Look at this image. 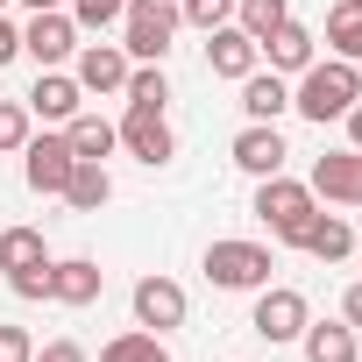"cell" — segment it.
Returning a JSON list of instances; mask_svg holds the SVG:
<instances>
[{"instance_id": "obj_37", "label": "cell", "mask_w": 362, "mask_h": 362, "mask_svg": "<svg viewBox=\"0 0 362 362\" xmlns=\"http://www.w3.org/2000/svg\"><path fill=\"white\" fill-rule=\"evenodd\" d=\"M8 8H15V0H0V15H8Z\"/></svg>"}, {"instance_id": "obj_9", "label": "cell", "mask_w": 362, "mask_h": 362, "mask_svg": "<svg viewBox=\"0 0 362 362\" xmlns=\"http://www.w3.org/2000/svg\"><path fill=\"white\" fill-rule=\"evenodd\" d=\"M313 199H327V206H362V149H327V156H313Z\"/></svg>"}, {"instance_id": "obj_12", "label": "cell", "mask_w": 362, "mask_h": 362, "mask_svg": "<svg viewBox=\"0 0 362 362\" xmlns=\"http://www.w3.org/2000/svg\"><path fill=\"white\" fill-rule=\"evenodd\" d=\"M128 71H135V64H128V50H121V43H78V57H71V78H78L86 93H100V100H107V93H121V86H128Z\"/></svg>"}, {"instance_id": "obj_2", "label": "cell", "mask_w": 362, "mask_h": 362, "mask_svg": "<svg viewBox=\"0 0 362 362\" xmlns=\"http://www.w3.org/2000/svg\"><path fill=\"white\" fill-rule=\"evenodd\" d=\"M313 214H320V199H313V185L305 177H256V221L270 228V242H284V249H298V235L313 228Z\"/></svg>"}, {"instance_id": "obj_27", "label": "cell", "mask_w": 362, "mask_h": 362, "mask_svg": "<svg viewBox=\"0 0 362 362\" xmlns=\"http://www.w3.org/2000/svg\"><path fill=\"white\" fill-rule=\"evenodd\" d=\"M29 135H36V114H29L22 100H0V156H15Z\"/></svg>"}, {"instance_id": "obj_19", "label": "cell", "mask_w": 362, "mask_h": 362, "mask_svg": "<svg viewBox=\"0 0 362 362\" xmlns=\"http://www.w3.org/2000/svg\"><path fill=\"white\" fill-rule=\"evenodd\" d=\"M298 249H305L313 263H348V256H355V228H348L341 214H313V228L298 235Z\"/></svg>"}, {"instance_id": "obj_29", "label": "cell", "mask_w": 362, "mask_h": 362, "mask_svg": "<svg viewBox=\"0 0 362 362\" xmlns=\"http://www.w3.org/2000/svg\"><path fill=\"white\" fill-rule=\"evenodd\" d=\"M121 8H128V0H64V15H71L78 29H114Z\"/></svg>"}, {"instance_id": "obj_38", "label": "cell", "mask_w": 362, "mask_h": 362, "mask_svg": "<svg viewBox=\"0 0 362 362\" xmlns=\"http://www.w3.org/2000/svg\"><path fill=\"white\" fill-rule=\"evenodd\" d=\"M355 256H362V242H355Z\"/></svg>"}, {"instance_id": "obj_28", "label": "cell", "mask_w": 362, "mask_h": 362, "mask_svg": "<svg viewBox=\"0 0 362 362\" xmlns=\"http://www.w3.org/2000/svg\"><path fill=\"white\" fill-rule=\"evenodd\" d=\"M177 22L185 29H221V22H235V0H177Z\"/></svg>"}, {"instance_id": "obj_25", "label": "cell", "mask_w": 362, "mask_h": 362, "mask_svg": "<svg viewBox=\"0 0 362 362\" xmlns=\"http://www.w3.org/2000/svg\"><path fill=\"white\" fill-rule=\"evenodd\" d=\"M121 100H128V107H156V114H163V107H170V78H163V64H135V71H128V86H121Z\"/></svg>"}, {"instance_id": "obj_6", "label": "cell", "mask_w": 362, "mask_h": 362, "mask_svg": "<svg viewBox=\"0 0 362 362\" xmlns=\"http://www.w3.org/2000/svg\"><path fill=\"white\" fill-rule=\"evenodd\" d=\"M128 305H135V327H142V334H170V327H185V313H192L185 284L163 277V270H156V277H135Z\"/></svg>"}, {"instance_id": "obj_23", "label": "cell", "mask_w": 362, "mask_h": 362, "mask_svg": "<svg viewBox=\"0 0 362 362\" xmlns=\"http://www.w3.org/2000/svg\"><path fill=\"white\" fill-rule=\"evenodd\" d=\"M327 57L362 64V8H355V0H334V8H327Z\"/></svg>"}, {"instance_id": "obj_21", "label": "cell", "mask_w": 362, "mask_h": 362, "mask_svg": "<svg viewBox=\"0 0 362 362\" xmlns=\"http://www.w3.org/2000/svg\"><path fill=\"white\" fill-rule=\"evenodd\" d=\"M64 142H71V156L107 163V156L121 149V128H114V121H100V114H71V121H64Z\"/></svg>"}, {"instance_id": "obj_22", "label": "cell", "mask_w": 362, "mask_h": 362, "mask_svg": "<svg viewBox=\"0 0 362 362\" xmlns=\"http://www.w3.org/2000/svg\"><path fill=\"white\" fill-rule=\"evenodd\" d=\"M50 263V242H43V228H0V270H43Z\"/></svg>"}, {"instance_id": "obj_36", "label": "cell", "mask_w": 362, "mask_h": 362, "mask_svg": "<svg viewBox=\"0 0 362 362\" xmlns=\"http://www.w3.org/2000/svg\"><path fill=\"white\" fill-rule=\"evenodd\" d=\"M22 8H29V15H43V8H64V0H22Z\"/></svg>"}, {"instance_id": "obj_13", "label": "cell", "mask_w": 362, "mask_h": 362, "mask_svg": "<svg viewBox=\"0 0 362 362\" xmlns=\"http://www.w3.org/2000/svg\"><path fill=\"white\" fill-rule=\"evenodd\" d=\"M256 50H263V64H270V71L298 78V71H305V64L320 57V36H313L305 22H291V15H284V22H277V29H270V36L256 43Z\"/></svg>"}, {"instance_id": "obj_31", "label": "cell", "mask_w": 362, "mask_h": 362, "mask_svg": "<svg viewBox=\"0 0 362 362\" xmlns=\"http://www.w3.org/2000/svg\"><path fill=\"white\" fill-rule=\"evenodd\" d=\"M0 362H36V341H29V327H0Z\"/></svg>"}, {"instance_id": "obj_3", "label": "cell", "mask_w": 362, "mask_h": 362, "mask_svg": "<svg viewBox=\"0 0 362 362\" xmlns=\"http://www.w3.org/2000/svg\"><path fill=\"white\" fill-rule=\"evenodd\" d=\"M177 0H128L121 8V50H128V64H163L170 57V43H177Z\"/></svg>"}, {"instance_id": "obj_17", "label": "cell", "mask_w": 362, "mask_h": 362, "mask_svg": "<svg viewBox=\"0 0 362 362\" xmlns=\"http://www.w3.org/2000/svg\"><path fill=\"white\" fill-rule=\"evenodd\" d=\"M298 348H305V362H362V341L348 320H305Z\"/></svg>"}, {"instance_id": "obj_14", "label": "cell", "mask_w": 362, "mask_h": 362, "mask_svg": "<svg viewBox=\"0 0 362 362\" xmlns=\"http://www.w3.org/2000/svg\"><path fill=\"white\" fill-rule=\"evenodd\" d=\"M36 121H71V114H86V86L71 78V71H36V86H29V100H22Z\"/></svg>"}, {"instance_id": "obj_5", "label": "cell", "mask_w": 362, "mask_h": 362, "mask_svg": "<svg viewBox=\"0 0 362 362\" xmlns=\"http://www.w3.org/2000/svg\"><path fill=\"white\" fill-rule=\"evenodd\" d=\"M305 320H313L305 291H291V284H263V291H256V313H249L256 341H270V348H291V341L305 334Z\"/></svg>"}, {"instance_id": "obj_39", "label": "cell", "mask_w": 362, "mask_h": 362, "mask_svg": "<svg viewBox=\"0 0 362 362\" xmlns=\"http://www.w3.org/2000/svg\"><path fill=\"white\" fill-rule=\"evenodd\" d=\"M355 8H362V0H355Z\"/></svg>"}, {"instance_id": "obj_16", "label": "cell", "mask_w": 362, "mask_h": 362, "mask_svg": "<svg viewBox=\"0 0 362 362\" xmlns=\"http://www.w3.org/2000/svg\"><path fill=\"white\" fill-rule=\"evenodd\" d=\"M100 291H107V270H100L93 256H50V298H57V305L78 313V305H93Z\"/></svg>"}, {"instance_id": "obj_1", "label": "cell", "mask_w": 362, "mask_h": 362, "mask_svg": "<svg viewBox=\"0 0 362 362\" xmlns=\"http://www.w3.org/2000/svg\"><path fill=\"white\" fill-rule=\"evenodd\" d=\"M355 100H362V64H348V57H313V64L291 78V114H305L313 128L341 121Z\"/></svg>"}, {"instance_id": "obj_15", "label": "cell", "mask_w": 362, "mask_h": 362, "mask_svg": "<svg viewBox=\"0 0 362 362\" xmlns=\"http://www.w3.org/2000/svg\"><path fill=\"white\" fill-rule=\"evenodd\" d=\"M228 156H235V170H249V177H277L291 149H284L277 121H249V128L235 135V149H228Z\"/></svg>"}, {"instance_id": "obj_11", "label": "cell", "mask_w": 362, "mask_h": 362, "mask_svg": "<svg viewBox=\"0 0 362 362\" xmlns=\"http://www.w3.org/2000/svg\"><path fill=\"white\" fill-rule=\"evenodd\" d=\"M256 64H263V50H256V36H249V29H235V22L206 29V71H214V78H235V86H242Z\"/></svg>"}, {"instance_id": "obj_10", "label": "cell", "mask_w": 362, "mask_h": 362, "mask_svg": "<svg viewBox=\"0 0 362 362\" xmlns=\"http://www.w3.org/2000/svg\"><path fill=\"white\" fill-rule=\"evenodd\" d=\"M71 142H64V128L57 135H29L22 142V177H29V192H64V177H71Z\"/></svg>"}, {"instance_id": "obj_20", "label": "cell", "mask_w": 362, "mask_h": 362, "mask_svg": "<svg viewBox=\"0 0 362 362\" xmlns=\"http://www.w3.org/2000/svg\"><path fill=\"white\" fill-rule=\"evenodd\" d=\"M57 199H64L71 214H100V206L114 199V177H107V163H86V156H78V163H71V177H64V192H57Z\"/></svg>"}, {"instance_id": "obj_26", "label": "cell", "mask_w": 362, "mask_h": 362, "mask_svg": "<svg viewBox=\"0 0 362 362\" xmlns=\"http://www.w3.org/2000/svg\"><path fill=\"white\" fill-rule=\"evenodd\" d=\"M284 15H291V0H235V29H249L256 43H263Z\"/></svg>"}, {"instance_id": "obj_8", "label": "cell", "mask_w": 362, "mask_h": 362, "mask_svg": "<svg viewBox=\"0 0 362 362\" xmlns=\"http://www.w3.org/2000/svg\"><path fill=\"white\" fill-rule=\"evenodd\" d=\"M114 128H121V149H128L142 170H163V163L177 156V135H170V121H163L156 107H128Z\"/></svg>"}, {"instance_id": "obj_18", "label": "cell", "mask_w": 362, "mask_h": 362, "mask_svg": "<svg viewBox=\"0 0 362 362\" xmlns=\"http://www.w3.org/2000/svg\"><path fill=\"white\" fill-rule=\"evenodd\" d=\"M242 114H249V121H277V114H291V78L256 64V71L242 78Z\"/></svg>"}, {"instance_id": "obj_24", "label": "cell", "mask_w": 362, "mask_h": 362, "mask_svg": "<svg viewBox=\"0 0 362 362\" xmlns=\"http://www.w3.org/2000/svg\"><path fill=\"white\" fill-rule=\"evenodd\" d=\"M100 362H170V348H163V334L128 327V334H114V341L100 348Z\"/></svg>"}, {"instance_id": "obj_34", "label": "cell", "mask_w": 362, "mask_h": 362, "mask_svg": "<svg viewBox=\"0 0 362 362\" xmlns=\"http://www.w3.org/2000/svg\"><path fill=\"white\" fill-rule=\"evenodd\" d=\"M341 320H348V327H355V334H362V277H355V284H348V291H341Z\"/></svg>"}, {"instance_id": "obj_35", "label": "cell", "mask_w": 362, "mask_h": 362, "mask_svg": "<svg viewBox=\"0 0 362 362\" xmlns=\"http://www.w3.org/2000/svg\"><path fill=\"white\" fill-rule=\"evenodd\" d=\"M341 121H348V149H362V100H355V107H348Z\"/></svg>"}, {"instance_id": "obj_32", "label": "cell", "mask_w": 362, "mask_h": 362, "mask_svg": "<svg viewBox=\"0 0 362 362\" xmlns=\"http://www.w3.org/2000/svg\"><path fill=\"white\" fill-rule=\"evenodd\" d=\"M36 362H93V355H86L78 341H43V348H36Z\"/></svg>"}, {"instance_id": "obj_7", "label": "cell", "mask_w": 362, "mask_h": 362, "mask_svg": "<svg viewBox=\"0 0 362 362\" xmlns=\"http://www.w3.org/2000/svg\"><path fill=\"white\" fill-rule=\"evenodd\" d=\"M22 57H36V71H64V64L78 57V22H71L64 8L29 15V29H22Z\"/></svg>"}, {"instance_id": "obj_33", "label": "cell", "mask_w": 362, "mask_h": 362, "mask_svg": "<svg viewBox=\"0 0 362 362\" xmlns=\"http://www.w3.org/2000/svg\"><path fill=\"white\" fill-rule=\"evenodd\" d=\"M15 57H22V29H15V22H8V15H0V71H8V64H15Z\"/></svg>"}, {"instance_id": "obj_4", "label": "cell", "mask_w": 362, "mask_h": 362, "mask_svg": "<svg viewBox=\"0 0 362 362\" xmlns=\"http://www.w3.org/2000/svg\"><path fill=\"white\" fill-rule=\"evenodd\" d=\"M199 270H206L214 291H263L270 270H277V256H270L263 242H235V235H228V242H206Z\"/></svg>"}, {"instance_id": "obj_30", "label": "cell", "mask_w": 362, "mask_h": 362, "mask_svg": "<svg viewBox=\"0 0 362 362\" xmlns=\"http://www.w3.org/2000/svg\"><path fill=\"white\" fill-rule=\"evenodd\" d=\"M8 291H15V298H29V305H36V298H50V263H43V270H15V277H8Z\"/></svg>"}]
</instances>
